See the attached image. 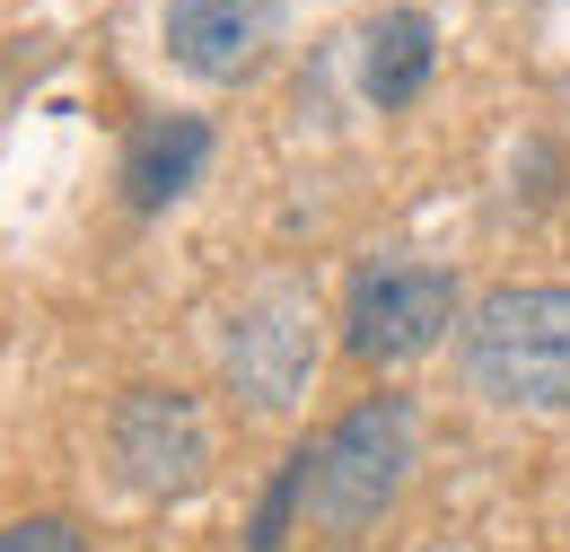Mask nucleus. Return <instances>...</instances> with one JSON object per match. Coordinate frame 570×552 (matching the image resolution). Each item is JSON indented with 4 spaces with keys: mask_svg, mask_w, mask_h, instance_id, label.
<instances>
[{
    "mask_svg": "<svg viewBox=\"0 0 570 552\" xmlns=\"http://www.w3.org/2000/svg\"><path fill=\"white\" fill-rule=\"evenodd\" d=\"M0 552H88V544L71 518H18V526H0Z\"/></svg>",
    "mask_w": 570,
    "mask_h": 552,
    "instance_id": "obj_10",
    "label": "nucleus"
},
{
    "mask_svg": "<svg viewBox=\"0 0 570 552\" xmlns=\"http://www.w3.org/2000/svg\"><path fill=\"white\" fill-rule=\"evenodd\" d=\"M203 167H212V124L203 115H149L141 132L124 140V167H115V185H124V210H167L185 203L194 185H203Z\"/></svg>",
    "mask_w": 570,
    "mask_h": 552,
    "instance_id": "obj_7",
    "label": "nucleus"
},
{
    "mask_svg": "<svg viewBox=\"0 0 570 552\" xmlns=\"http://www.w3.org/2000/svg\"><path fill=\"white\" fill-rule=\"evenodd\" d=\"M413 474V404L404 395H368L316 438V474H307V518L325 535H360L395 509V491Z\"/></svg>",
    "mask_w": 570,
    "mask_h": 552,
    "instance_id": "obj_2",
    "label": "nucleus"
},
{
    "mask_svg": "<svg viewBox=\"0 0 570 552\" xmlns=\"http://www.w3.org/2000/svg\"><path fill=\"white\" fill-rule=\"evenodd\" d=\"M106 456H115V483L141 491V500H185V491L212 474V430L194 413V395L176 386H132L115 421H106Z\"/></svg>",
    "mask_w": 570,
    "mask_h": 552,
    "instance_id": "obj_5",
    "label": "nucleus"
},
{
    "mask_svg": "<svg viewBox=\"0 0 570 552\" xmlns=\"http://www.w3.org/2000/svg\"><path fill=\"white\" fill-rule=\"evenodd\" d=\"M456 325V273L448 264H422V255H377L352 273V298H343V351L352 359H422L430 343H448Z\"/></svg>",
    "mask_w": 570,
    "mask_h": 552,
    "instance_id": "obj_4",
    "label": "nucleus"
},
{
    "mask_svg": "<svg viewBox=\"0 0 570 552\" xmlns=\"http://www.w3.org/2000/svg\"><path fill=\"white\" fill-rule=\"evenodd\" d=\"M289 27V0H167L158 9V36H167V62L194 70L203 88H237L273 62Z\"/></svg>",
    "mask_w": 570,
    "mask_h": 552,
    "instance_id": "obj_6",
    "label": "nucleus"
},
{
    "mask_svg": "<svg viewBox=\"0 0 570 552\" xmlns=\"http://www.w3.org/2000/svg\"><path fill=\"white\" fill-rule=\"evenodd\" d=\"M307 474H316V447H289L282 474H273V491H264V509H255V526H246V544H255V552H282L289 544V518L307 509Z\"/></svg>",
    "mask_w": 570,
    "mask_h": 552,
    "instance_id": "obj_9",
    "label": "nucleus"
},
{
    "mask_svg": "<svg viewBox=\"0 0 570 552\" xmlns=\"http://www.w3.org/2000/svg\"><path fill=\"white\" fill-rule=\"evenodd\" d=\"M465 377L474 395L518 404V413H562L570 404V289L562 280H527L492 289L465 316Z\"/></svg>",
    "mask_w": 570,
    "mask_h": 552,
    "instance_id": "obj_1",
    "label": "nucleus"
},
{
    "mask_svg": "<svg viewBox=\"0 0 570 552\" xmlns=\"http://www.w3.org/2000/svg\"><path fill=\"white\" fill-rule=\"evenodd\" d=\"M219 377L255 413H289L307 395V377H316V298L298 280L246 289L228 307V334H219Z\"/></svg>",
    "mask_w": 570,
    "mask_h": 552,
    "instance_id": "obj_3",
    "label": "nucleus"
},
{
    "mask_svg": "<svg viewBox=\"0 0 570 552\" xmlns=\"http://www.w3.org/2000/svg\"><path fill=\"white\" fill-rule=\"evenodd\" d=\"M430 62H439V36H430L422 9H386V18L360 27V97H368L377 115L413 106L430 88Z\"/></svg>",
    "mask_w": 570,
    "mask_h": 552,
    "instance_id": "obj_8",
    "label": "nucleus"
}]
</instances>
